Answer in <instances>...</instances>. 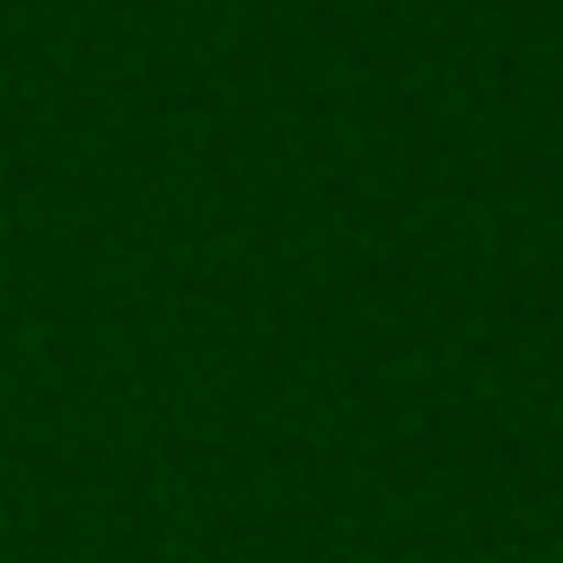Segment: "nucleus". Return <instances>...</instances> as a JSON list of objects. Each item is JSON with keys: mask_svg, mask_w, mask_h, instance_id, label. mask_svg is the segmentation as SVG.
<instances>
[]
</instances>
